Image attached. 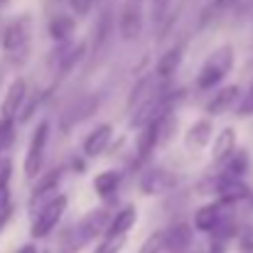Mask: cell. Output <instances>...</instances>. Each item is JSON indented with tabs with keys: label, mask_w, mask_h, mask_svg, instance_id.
<instances>
[{
	"label": "cell",
	"mask_w": 253,
	"mask_h": 253,
	"mask_svg": "<svg viewBox=\"0 0 253 253\" xmlns=\"http://www.w3.org/2000/svg\"><path fill=\"white\" fill-rule=\"evenodd\" d=\"M224 224V202H214L207 207H199L194 214V226L197 231H216Z\"/></svg>",
	"instance_id": "9"
},
{
	"label": "cell",
	"mask_w": 253,
	"mask_h": 253,
	"mask_svg": "<svg viewBox=\"0 0 253 253\" xmlns=\"http://www.w3.org/2000/svg\"><path fill=\"white\" fill-rule=\"evenodd\" d=\"M214 192L219 194V202H224V204H234L239 199L251 197V189H249L246 182H241V177H224V174L216 179Z\"/></svg>",
	"instance_id": "6"
},
{
	"label": "cell",
	"mask_w": 253,
	"mask_h": 253,
	"mask_svg": "<svg viewBox=\"0 0 253 253\" xmlns=\"http://www.w3.org/2000/svg\"><path fill=\"white\" fill-rule=\"evenodd\" d=\"M163 249H165V231H158L143 244V249L138 253H160Z\"/></svg>",
	"instance_id": "24"
},
{
	"label": "cell",
	"mask_w": 253,
	"mask_h": 253,
	"mask_svg": "<svg viewBox=\"0 0 253 253\" xmlns=\"http://www.w3.org/2000/svg\"><path fill=\"white\" fill-rule=\"evenodd\" d=\"M239 253H253V226L241 229V234H239Z\"/></svg>",
	"instance_id": "25"
},
{
	"label": "cell",
	"mask_w": 253,
	"mask_h": 253,
	"mask_svg": "<svg viewBox=\"0 0 253 253\" xmlns=\"http://www.w3.org/2000/svg\"><path fill=\"white\" fill-rule=\"evenodd\" d=\"M239 98H241V88H239V86H226V88H221L219 93H214V98L207 103V113H211V116L226 113Z\"/></svg>",
	"instance_id": "13"
},
{
	"label": "cell",
	"mask_w": 253,
	"mask_h": 253,
	"mask_svg": "<svg viewBox=\"0 0 253 253\" xmlns=\"http://www.w3.org/2000/svg\"><path fill=\"white\" fill-rule=\"evenodd\" d=\"M231 67H234V49L229 44H224L216 52H211L209 59L202 64L199 79H197L199 88H214V86H219L221 79L231 72Z\"/></svg>",
	"instance_id": "1"
},
{
	"label": "cell",
	"mask_w": 253,
	"mask_h": 253,
	"mask_svg": "<svg viewBox=\"0 0 253 253\" xmlns=\"http://www.w3.org/2000/svg\"><path fill=\"white\" fill-rule=\"evenodd\" d=\"M27 35H30V20H25V17L12 20V22L2 30L0 44H2L5 52H20V49L27 44Z\"/></svg>",
	"instance_id": "7"
},
{
	"label": "cell",
	"mask_w": 253,
	"mask_h": 253,
	"mask_svg": "<svg viewBox=\"0 0 253 253\" xmlns=\"http://www.w3.org/2000/svg\"><path fill=\"white\" fill-rule=\"evenodd\" d=\"M67 211V197L57 194L54 199H49L32 219V239H44L62 219V214Z\"/></svg>",
	"instance_id": "2"
},
{
	"label": "cell",
	"mask_w": 253,
	"mask_h": 253,
	"mask_svg": "<svg viewBox=\"0 0 253 253\" xmlns=\"http://www.w3.org/2000/svg\"><path fill=\"white\" fill-rule=\"evenodd\" d=\"M126 246V234H116V236H103L101 246L93 253H118Z\"/></svg>",
	"instance_id": "23"
},
{
	"label": "cell",
	"mask_w": 253,
	"mask_h": 253,
	"mask_svg": "<svg viewBox=\"0 0 253 253\" xmlns=\"http://www.w3.org/2000/svg\"><path fill=\"white\" fill-rule=\"evenodd\" d=\"M118 30H121V37L128 42L140 37V32H143V0H126L123 2V10L118 17Z\"/></svg>",
	"instance_id": "4"
},
{
	"label": "cell",
	"mask_w": 253,
	"mask_h": 253,
	"mask_svg": "<svg viewBox=\"0 0 253 253\" xmlns=\"http://www.w3.org/2000/svg\"><path fill=\"white\" fill-rule=\"evenodd\" d=\"M187 244H189V226L187 224H177V226H172V229L165 231V249L168 251L172 253L184 251Z\"/></svg>",
	"instance_id": "18"
},
{
	"label": "cell",
	"mask_w": 253,
	"mask_h": 253,
	"mask_svg": "<svg viewBox=\"0 0 253 253\" xmlns=\"http://www.w3.org/2000/svg\"><path fill=\"white\" fill-rule=\"evenodd\" d=\"M69 5H72V10H74L77 15H86V12L91 10L93 0H69Z\"/></svg>",
	"instance_id": "28"
},
{
	"label": "cell",
	"mask_w": 253,
	"mask_h": 253,
	"mask_svg": "<svg viewBox=\"0 0 253 253\" xmlns=\"http://www.w3.org/2000/svg\"><path fill=\"white\" fill-rule=\"evenodd\" d=\"M169 5H172V0H150V7H153V22H155V25L168 15Z\"/></svg>",
	"instance_id": "26"
},
{
	"label": "cell",
	"mask_w": 253,
	"mask_h": 253,
	"mask_svg": "<svg viewBox=\"0 0 253 253\" xmlns=\"http://www.w3.org/2000/svg\"><path fill=\"white\" fill-rule=\"evenodd\" d=\"M108 224H111V214H108L106 209H93V211H88L84 219H82L77 236H79L84 244L91 241V239H96V236H106Z\"/></svg>",
	"instance_id": "5"
},
{
	"label": "cell",
	"mask_w": 253,
	"mask_h": 253,
	"mask_svg": "<svg viewBox=\"0 0 253 253\" xmlns=\"http://www.w3.org/2000/svg\"><path fill=\"white\" fill-rule=\"evenodd\" d=\"M7 207H10V184L0 187V209H7Z\"/></svg>",
	"instance_id": "29"
},
{
	"label": "cell",
	"mask_w": 253,
	"mask_h": 253,
	"mask_svg": "<svg viewBox=\"0 0 253 253\" xmlns=\"http://www.w3.org/2000/svg\"><path fill=\"white\" fill-rule=\"evenodd\" d=\"M10 177H12V160L10 158H0V187H7L10 184Z\"/></svg>",
	"instance_id": "27"
},
{
	"label": "cell",
	"mask_w": 253,
	"mask_h": 253,
	"mask_svg": "<svg viewBox=\"0 0 253 253\" xmlns=\"http://www.w3.org/2000/svg\"><path fill=\"white\" fill-rule=\"evenodd\" d=\"M25 98H27V82L25 79H15L12 84L7 86V93H5V98L0 103V116L2 118H15V113L22 108Z\"/></svg>",
	"instance_id": "10"
},
{
	"label": "cell",
	"mask_w": 253,
	"mask_h": 253,
	"mask_svg": "<svg viewBox=\"0 0 253 253\" xmlns=\"http://www.w3.org/2000/svg\"><path fill=\"white\" fill-rule=\"evenodd\" d=\"M174 184V179L169 177L168 172H163V169H150V172H145L143 174V179H140V189L145 192V194H160V192H165Z\"/></svg>",
	"instance_id": "15"
},
{
	"label": "cell",
	"mask_w": 253,
	"mask_h": 253,
	"mask_svg": "<svg viewBox=\"0 0 253 253\" xmlns=\"http://www.w3.org/2000/svg\"><path fill=\"white\" fill-rule=\"evenodd\" d=\"M15 140V121L12 118H0V155L10 148Z\"/></svg>",
	"instance_id": "22"
},
{
	"label": "cell",
	"mask_w": 253,
	"mask_h": 253,
	"mask_svg": "<svg viewBox=\"0 0 253 253\" xmlns=\"http://www.w3.org/2000/svg\"><path fill=\"white\" fill-rule=\"evenodd\" d=\"M182 57H184V49H182V47L168 49V52L160 57V62H158V69H155L158 79H169V77L177 72V67L182 64Z\"/></svg>",
	"instance_id": "17"
},
{
	"label": "cell",
	"mask_w": 253,
	"mask_h": 253,
	"mask_svg": "<svg viewBox=\"0 0 253 253\" xmlns=\"http://www.w3.org/2000/svg\"><path fill=\"white\" fill-rule=\"evenodd\" d=\"M209 140H211V121H207V118L197 121L184 135V145L189 150H202Z\"/></svg>",
	"instance_id": "14"
},
{
	"label": "cell",
	"mask_w": 253,
	"mask_h": 253,
	"mask_svg": "<svg viewBox=\"0 0 253 253\" xmlns=\"http://www.w3.org/2000/svg\"><path fill=\"white\" fill-rule=\"evenodd\" d=\"M74 30H77V22H74L69 15H57V17L49 22V35H52V40H57V42H67V40L74 35Z\"/></svg>",
	"instance_id": "20"
},
{
	"label": "cell",
	"mask_w": 253,
	"mask_h": 253,
	"mask_svg": "<svg viewBox=\"0 0 253 253\" xmlns=\"http://www.w3.org/2000/svg\"><path fill=\"white\" fill-rule=\"evenodd\" d=\"M251 202H253V194H251Z\"/></svg>",
	"instance_id": "33"
},
{
	"label": "cell",
	"mask_w": 253,
	"mask_h": 253,
	"mask_svg": "<svg viewBox=\"0 0 253 253\" xmlns=\"http://www.w3.org/2000/svg\"><path fill=\"white\" fill-rule=\"evenodd\" d=\"M234 153H236V133H234V128H224V130L216 135V140H214V148H211V160L224 165V163H226Z\"/></svg>",
	"instance_id": "12"
},
{
	"label": "cell",
	"mask_w": 253,
	"mask_h": 253,
	"mask_svg": "<svg viewBox=\"0 0 253 253\" xmlns=\"http://www.w3.org/2000/svg\"><path fill=\"white\" fill-rule=\"evenodd\" d=\"M118 184H121V172H101L96 179H93V189L98 197H113L118 192Z\"/></svg>",
	"instance_id": "19"
},
{
	"label": "cell",
	"mask_w": 253,
	"mask_h": 253,
	"mask_svg": "<svg viewBox=\"0 0 253 253\" xmlns=\"http://www.w3.org/2000/svg\"><path fill=\"white\" fill-rule=\"evenodd\" d=\"M57 184H59V169H52V172H47V177H42L37 184H35V192H32V197H30V211L32 214H37L49 199H54L52 197V192L57 189Z\"/></svg>",
	"instance_id": "8"
},
{
	"label": "cell",
	"mask_w": 253,
	"mask_h": 253,
	"mask_svg": "<svg viewBox=\"0 0 253 253\" xmlns=\"http://www.w3.org/2000/svg\"><path fill=\"white\" fill-rule=\"evenodd\" d=\"M111 138H113V128H111L108 123H103V126H96V128H93V130L86 135L84 153L88 155V158H96V155H101V153L108 148Z\"/></svg>",
	"instance_id": "11"
},
{
	"label": "cell",
	"mask_w": 253,
	"mask_h": 253,
	"mask_svg": "<svg viewBox=\"0 0 253 253\" xmlns=\"http://www.w3.org/2000/svg\"><path fill=\"white\" fill-rule=\"evenodd\" d=\"M17 253H37V249H35L32 244H27V246H22V249H20Z\"/></svg>",
	"instance_id": "30"
},
{
	"label": "cell",
	"mask_w": 253,
	"mask_h": 253,
	"mask_svg": "<svg viewBox=\"0 0 253 253\" xmlns=\"http://www.w3.org/2000/svg\"><path fill=\"white\" fill-rule=\"evenodd\" d=\"M0 2H5V0H0Z\"/></svg>",
	"instance_id": "34"
},
{
	"label": "cell",
	"mask_w": 253,
	"mask_h": 253,
	"mask_svg": "<svg viewBox=\"0 0 253 253\" xmlns=\"http://www.w3.org/2000/svg\"><path fill=\"white\" fill-rule=\"evenodd\" d=\"M226 2H231V0H214V5H216V7H221V5H226Z\"/></svg>",
	"instance_id": "31"
},
{
	"label": "cell",
	"mask_w": 253,
	"mask_h": 253,
	"mask_svg": "<svg viewBox=\"0 0 253 253\" xmlns=\"http://www.w3.org/2000/svg\"><path fill=\"white\" fill-rule=\"evenodd\" d=\"M47 140H49V121H42V123L35 128V133H32L30 150H27V158H25V174H27L30 179H35V177L42 172Z\"/></svg>",
	"instance_id": "3"
},
{
	"label": "cell",
	"mask_w": 253,
	"mask_h": 253,
	"mask_svg": "<svg viewBox=\"0 0 253 253\" xmlns=\"http://www.w3.org/2000/svg\"><path fill=\"white\" fill-rule=\"evenodd\" d=\"M249 93H253V84H251V91H249Z\"/></svg>",
	"instance_id": "32"
},
{
	"label": "cell",
	"mask_w": 253,
	"mask_h": 253,
	"mask_svg": "<svg viewBox=\"0 0 253 253\" xmlns=\"http://www.w3.org/2000/svg\"><path fill=\"white\" fill-rule=\"evenodd\" d=\"M246 169H249V155H246V150H236L224 163V177H241Z\"/></svg>",
	"instance_id": "21"
},
{
	"label": "cell",
	"mask_w": 253,
	"mask_h": 253,
	"mask_svg": "<svg viewBox=\"0 0 253 253\" xmlns=\"http://www.w3.org/2000/svg\"><path fill=\"white\" fill-rule=\"evenodd\" d=\"M135 219H138V214H135V207H133V204H128L126 209H121V211H118V214H116V216L111 219L106 236H116V234H128V231L133 229Z\"/></svg>",
	"instance_id": "16"
}]
</instances>
